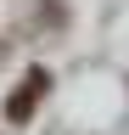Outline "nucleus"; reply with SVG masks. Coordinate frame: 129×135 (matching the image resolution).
<instances>
[{
  "label": "nucleus",
  "mask_w": 129,
  "mask_h": 135,
  "mask_svg": "<svg viewBox=\"0 0 129 135\" xmlns=\"http://www.w3.org/2000/svg\"><path fill=\"white\" fill-rule=\"evenodd\" d=\"M45 84H51V73H45V68H28V79L6 96V118H11V124H28V118H34L39 96H45Z\"/></svg>",
  "instance_id": "f257e3e1"
}]
</instances>
